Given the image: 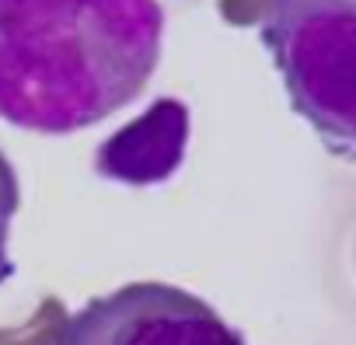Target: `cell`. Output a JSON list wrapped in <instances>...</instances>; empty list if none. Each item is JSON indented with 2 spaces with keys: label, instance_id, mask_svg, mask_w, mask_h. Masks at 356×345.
<instances>
[{
  "label": "cell",
  "instance_id": "5",
  "mask_svg": "<svg viewBox=\"0 0 356 345\" xmlns=\"http://www.w3.org/2000/svg\"><path fill=\"white\" fill-rule=\"evenodd\" d=\"M22 206V189H18V171L15 164L0 153V286H4L11 276H15V262H11V224H15V213Z\"/></svg>",
  "mask_w": 356,
  "mask_h": 345
},
{
  "label": "cell",
  "instance_id": "4",
  "mask_svg": "<svg viewBox=\"0 0 356 345\" xmlns=\"http://www.w3.org/2000/svg\"><path fill=\"white\" fill-rule=\"evenodd\" d=\"M193 133L189 105L178 98H157L122 129H115L95 150V171L129 189H150L168 182L186 160Z\"/></svg>",
  "mask_w": 356,
  "mask_h": 345
},
{
  "label": "cell",
  "instance_id": "1",
  "mask_svg": "<svg viewBox=\"0 0 356 345\" xmlns=\"http://www.w3.org/2000/svg\"><path fill=\"white\" fill-rule=\"evenodd\" d=\"M161 0H0V119L67 136L133 105L161 63Z\"/></svg>",
  "mask_w": 356,
  "mask_h": 345
},
{
  "label": "cell",
  "instance_id": "2",
  "mask_svg": "<svg viewBox=\"0 0 356 345\" xmlns=\"http://www.w3.org/2000/svg\"><path fill=\"white\" fill-rule=\"evenodd\" d=\"M259 39L293 112L335 157H356V0H266Z\"/></svg>",
  "mask_w": 356,
  "mask_h": 345
},
{
  "label": "cell",
  "instance_id": "3",
  "mask_svg": "<svg viewBox=\"0 0 356 345\" xmlns=\"http://www.w3.org/2000/svg\"><path fill=\"white\" fill-rule=\"evenodd\" d=\"M56 345H248L207 300L171 283H126L88 300Z\"/></svg>",
  "mask_w": 356,
  "mask_h": 345
}]
</instances>
